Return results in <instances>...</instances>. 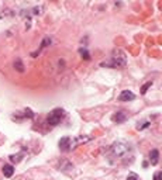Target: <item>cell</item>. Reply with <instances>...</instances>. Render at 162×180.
Here are the masks:
<instances>
[{"instance_id":"obj_9","label":"cell","mask_w":162,"mask_h":180,"mask_svg":"<svg viewBox=\"0 0 162 180\" xmlns=\"http://www.w3.org/2000/svg\"><path fill=\"white\" fill-rule=\"evenodd\" d=\"M14 69L17 70V72H20V73H23L24 72V65H23V62H21V59L20 58H17L16 61H14Z\"/></svg>"},{"instance_id":"obj_5","label":"cell","mask_w":162,"mask_h":180,"mask_svg":"<svg viewBox=\"0 0 162 180\" xmlns=\"http://www.w3.org/2000/svg\"><path fill=\"white\" fill-rule=\"evenodd\" d=\"M128 118V113L127 111H117V113H114L111 117V120L114 122H117V124H121V122H124Z\"/></svg>"},{"instance_id":"obj_4","label":"cell","mask_w":162,"mask_h":180,"mask_svg":"<svg viewBox=\"0 0 162 180\" xmlns=\"http://www.w3.org/2000/svg\"><path fill=\"white\" fill-rule=\"evenodd\" d=\"M59 149L62 152H69L70 149H72V138L69 137H63V138L59 139Z\"/></svg>"},{"instance_id":"obj_14","label":"cell","mask_w":162,"mask_h":180,"mask_svg":"<svg viewBox=\"0 0 162 180\" xmlns=\"http://www.w3.org/2000/svg\"><path fill=\"white\" fill-rule=\"evenodd\" d=\"M24 113H25V117H28V118H32V117H34V113H32L30 108H25Z\"/></svg>"},{"instance_id":"obj_18","label":"cell","mask_w":162,"mask_h":180,"mask_svg":"<svg viewBox=\"0 0 162 180\" xmlns=\"http://www.w3.org/2000/svg\"><path fill=\"white\" fill-rule=\"evenodd\" d=\"M127 180H138V177L135 174H130V176L127 177Z\"/></svg>"},{"instance_id":"obj_12","label":"cell","mask_w":162,"mask_h":180,"mask_svg":"<svg viewBox=\"0 0 162 180\" xmlns=\"http://www.w3.org/2000/svg\"><path fill=\"white\" fill-rule=\"evenodd\" d=\"M152 86V82H147V83L144 84V86L141 87V94H145L148 92V89H149V87Z\"/></svg>"},{"instance_id":"obj_8","label":"cell","mask_w":162,"mask_h":180,"mask_svg":"<svg viewBox=\"0 0 162 180\" xmlns=\"http://www.w3.org/2000/svg\"><path fill=\"white\" fill-rule=\"evenodd\" d=\"M14 173V167L11 165H4L3 166V174L4 177H11Z\"/></svg>"},{"instance_id":"obj_7","label":"cell","mask_w":162,"mask_h":180,"mask_svg":"<svg viewBox=\"0 0 162 180\" xmlns=\"http://www.w3.org/2000/svg\"><path fill=\"white\" fill-rule=\"evenodd\" d=\"M159 160V152H158V149H152L151 153H149V162H151V165H156Z\"/></svg>"},{"instance_id":"obj_10","label":"cell","mask_w":162,"mask_h":180,"mask_svg":"<svg viewBox=\"0 0 162 180\" xmlns=\"http://www.w3.org/2000/svg\"><path fill=\"white\" fill-rule=\"evenodd\" d=\"M79 54H81V56L83 59H86V61H89V59H90V54L88 52V49H86V48H81V49H79Z\"/></svg>"},{"instance_id":"obj_13","label":"cell","mask_w":162,"mask_h":180,"mask_svg":"<svg viewBox=\"0 0 162 180\" xmlns=\"http://www.w3.org/2000/svg\"><path fill=\"white\" fill-rule=\"evenodd\" d=\"M41 10H44V7H42V6H40V7H34V9H32V14H41V13H42Z\"/></svg>"},{"instance_id":"obj_11","label":"cell","mask_w":162,"mask_h":180,"mask_svg":"<svg viewBox=\"0 0 162 180\" xmlns=\"http://www.w3.org/2000/svg\"><path fill=\"white\" fill-rule=\"evenodd\" d=\"M51 44V38H49V37H45V38L42 39V42H41V47H40V51H41V49H44V48H47V47H48V45ZM38 51V52H40Z\"/></svg>"},{"instance_id":"obj_16","label":"cell","mask_w":162,"mask_h":180,"mask_svg":"<svg viewBox=\"0 0 162 180\" xmlns=\"http://www.w3.org/2000/svg\"><path fill=\"white\" fill-rule=\"evenodd\" d=\"M162 179V172L159 170V172H156V173L154 174V180H161Z\"/></svg>"},{"instance_id":"obj_17","label":"cell","mask_w":162,"mask_h":180,"mask_svg":"<svg viewBox=\"0 0 162 180\" xmlns=\"http://www.w3.org/2000/svg\"><path fill=\"white\" fill-rule=\"evenodd\" d=\"M18 158H20V156L11 155V156H10V160H11V162H18V160H20V159H18Z\"/></svg>"},{"instance_id":"obj_1","label":"cell","mask_w":162,"mask_h":180,"mask_svg":"<svg viewBox=\"0 0 162 180\" xmlns=\"http://www.w3.org/2000/svg\"><path fill=\"white\" fill-rule=\"evenodd\" d=\"M126 65H127V55L124 54V51H121L119 48L113 49L110 61L102 62V66H106V68H124Z\"/></svg>"},{"instance_id":"obj_3","label":"cell","mask_w":162,"mask_h":180,"mask_svg":"<svg viewBox=\"0 0 162 180\" xmlns=\"http://www.w3.org/2000/svg\"><path fill=\"white\" fill-rule=\"evenodd\" d=\"M63 118V110L62 108H54L51 113L48 114V118H47V122H48L49 125H52V127H55V125H58L61 122V120Z\"/></svg>"},{"instance_id":"obj_6","label":"cell","mask_w":162,"mask_h":180,"mask_svg":"<svg viewBox=\"0 0 162 180\" xmlns=\"http://www.w3.org/2000/svg\"><path fill=\"white\" fill-rule=\"evenodd\" d=\"M135 99V94L130 90H123L119 96V101H131Z\"/></svg>"},{"instance_id":"obj_2","label":"cell","mask_w":162,"mask_h":180,"mask_svg":"<svg viewBox=\"0 0 162 180\" xmlns=\"http://www.w3.org/2000/svg\"><path fill=\"white\" fill-rule=\"evenodd\" d=\"M131 152V146L124 141H117L110 146V158H116V159H121L127 153Z\"/></svg>"},{"instance_id":"obj_15","label":"cell","mask_w":162,"mask_h":180,"mask_svg":"<svg viewBox=\"0 0 162 180\" xmlns=\"http://www.w3.org/2000/svg\"><path fill=\"white\" fill-rule=\"evenodd\" d=\"M147 127H149V122H148V121H145V122H142V125H138L137 128H138V129H140V131H141V129L147 128Z\"/></svg>"}]
</instances>
